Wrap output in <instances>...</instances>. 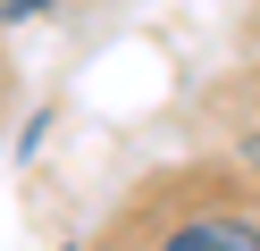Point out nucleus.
<instances>
[{"label": "nucleus", "mask_w": 260, "mask_h": 251, "mask_svg": "<svg viewBox=\"0 0 260 251\" xmlns=\"http://www.w3.org/2000/svg\"><path fill=\"white\" fill-rule=\"evenodd\" d=\"M135 251H260V218L235 201H185L168 226H151Z\"/></svg>", "instance_id": "nucleus-1"}, {"label": "nucleus", "mask_w": 260, "mask_h": 251, "mask_svg": "<svg viewBox=\"0 0 260 251\" xmlns=\"http://www.w3.org/2000/svg\"><path fill=\"white\" fill-rule=\"evenodd\" d=\"M51 0H0V25H17V17H42Z\"/></svg>", "instance_id": "nucleus-2"}, {"label": "nucleus", "mask_w": 260, "mask_h": 251, "mask_svg": "<svg viewBox=\"0 0 260 251\" xmlns=\"http://www.w3.org/2000/svg\"><path fill=\"white\" fill-rule=\"evenodd\" d=\"M243 159H252V184H260V134H252V142H243Z\"/></svg>", "instance_id": "nucleus-3"}]
</instances>
